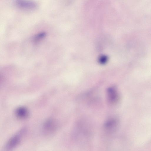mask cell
I'll return each mask as SVG.
<instances>
[{"mask_svg": "<svg viewBox=\"0 0 151 151\" xmlns=\"http://www.w3.org/2000/svg\"><path fill=\"white\" fill-rule=\"evenodd\" d=\"M15 4L19 8L26 10L35 9L38 7L36 3L30 1L17 0L15 1Z\"/></svg>", "mask_w": 151, "mask_h": 151, "instance_id": "277c9868", "label": "cell"}, {"mask_svg": "<svg viewBox=\"0 0 151 151\" xmlns=\"http://www.w3.org/2000/svg\"><path fill=\"white\" fill-rule=\"evenodd\" d=\"M56 128L55 121L52 119H49L46 121L43 126L44 132L46 134H51L55 132Z\"/></svg>", "mask_w": 151, "mask_h": 151, "instance_id": "5b68a950", "label": "cell"}, {"mask_svg": "<svg viewBox=\"0 0 151 151\" xmlns=\"http://www.w3.org/2000/svg\"><path fill=\"white\" fill-rule=\"evenodd\" d=\"M46 35V33L45 32H40L35 36L33 38L34 41L37 42L44 38Z\"/></svg>", "mask_w": 151, "mask_h": 151, "instance_id": "52a82bcc", "label": "cell"}, {"mask_svg": "<svg viewBox=\"0 0 151 151\" xmlns=\"http://www.w3.org/2000/svg\"><path fill=\"white\" fill-rule=\"evenodd\" d=\"M15 113L18 117L22 119L26 118L28 114V112L27 109L22 107L18 108L16 111Z\"/></svg>", "mask_w": 151, "mask_h": 151, "instance_id": "8992f818", "label": "cell"}, {"mask_svg": "<svg viewBox=\"0 0 151 151\" xmlns=\"http://www.w3.org/2000/svg\"><path fill=\"white\" fill-rule=\"evenodd\" d=\"M118 125V120L115 118H110L105 122L104 127L105 131L109 133L114 132L117 129Z\"/></svg>", "mask_w": 151, "mask_h": 151, "instance_id": "3957f363", "label": "cell"}, {"mask_svg": "<svg viewBox=\"0 0 151 151\" xmlns=\"http://www.w3.org/2000/svg\"><path fill=\"white\" fill-rule=\"evenodd\" d=\"M106 94L108 104L111 106L115 105L119 99L118 93L116 88L113 86L109 87L107 89Z\"/></svg>", "mask_w": 151, "mask_h": 151, "instance_id": "7a4b0ae2", "label": "cell"}, {"mask_svg": "<svg viewBox=\"0 0 151 151\" xmlns=\"http://www.w3.org/2000/svg\"><path fill=\"white\" fill-rule=\"evenodd\" d=\"M25 130L22 129L13 135L8 140L5 146L6 151H11L15 149L19 144Z\"/></svg>", "mask_w": 151, "mask_h": 151, "instance_id": "6da1fadb", "label": "cell"}]
</instances>
